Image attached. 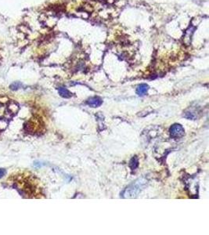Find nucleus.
<instances>
[{"instance_id": "nucleus-5", "label": "nucleus", "mask_w": 209, "mask_h": 235, "mask_svg": "<svg viewBox=\"0 0 209 235\" xmlns=\"http://www.w3.org/2000/svg\"><path fill=\"white\" fill-rule=\"evenodd\" d=\"M58 92H59V93H60V95H61V96H63V97L69 98L72 96L71 92H70L68 89H67L66 88H64V87H61V88H59Z\"/></svg>"}, {"instance_id": "nucleus-8", "label": "nucleus", "mask_w": 209, "mask_h": 235, "mask_svg": "<svg viewBox=\"0 0 209 235\" xmlns=\"http://www.w3.org/2000/svg\"><path fill=\"white\" fill-rule=\"evenodd\" d=\"M6 173V169H4V168H0V178H2L3 177Z\"/></svg>"}, {"instance_id": "nucleus-4", "label": "nucleus", "mask_w": 209, "mask_h": 235, "mask_svg": "<svg viewBox=\"0 0 209 235\" xmlns=\"http://www.w3.org/2000/svg\"><path fill=\"white\" fill-rule=\"evenodd\" d=\"M148 89H149L148 85L141 84L137 87L136 93L138 94L139 96H143V95H145V94L147 93Z\"/></svg>"}, {"instance_id": "nucleus-2", "label": "nucleus", "mask_w": 209, "mask_h": 235, "mask_svg": "<svg viewBox=\"0 0 209 235\" xmlns=\"http://www.w3.org/2000/svg\"><path fill=\"white\" fill-rule=\"evenodd\" d=\"M170 134L173 138H180L185 134V131L182 125L179 124H174L170 128Z\"/></svg>"}, {"instance_id": "nucleus-7", "label": "nucleus", "mask_w": 209, "mask_h": 235, "mask_svg": "<svg viewBox=\"0 0 209 235\" xmlns=\"http://www.w3.org/2000/svg\"><path fill=\"white\" fill-rule=\"evenodd\" d=\"M20 86H21V83H20V82H15L10 86V88H11V89L16 90V89H18Z\"/></svg>"}, {"instance_id": "nucleus-3", "label": "nucleus", "mask_w": 209, "mask_h": 235, "mask_svg": "<svg viewBox=\"0 0 209 235\" xmlns=\"http://www.w3.org/2000/svg\"><path fill=\"white\" fill-rule=\"evenodd\" d=\"M103 101L99 97H92L87 101V104L92 108H98L102 104Z\"/></svg>"}, {"instance_id": "nucleus-6", "label": "nucleus", "mask_w": 209, "mask_h": 235, "mask_svg": "<svg viewBox=\"0 0 209 235\" xmlns=\"http://www.w3.org/2000/svg\"><path fill=\"white\" fill-rule=\"evenodd\" d=\"M138 165H139V161H138L137 157H133V158L131 159V161H130V162H129V166H130V168L133 170H134V169H136L138 167Z\"/></svg>"}, {"instance_id": "nucleus-1", "label": "nucleus", "mask_w": 209, "mask_h": 235, "mask_svg": "<svg viewBox=\"0 0 209 235\" xmlns=\"http://www.w3.org/2000/svg\"><path fill=\"white\" fill-rule=\"evenodd\" d=\"M147 180L144 178H140L136 180L135 182L125 189L124 197L126 198H136L139 194V192L143 190L145 185L147 184Z\"/></svg>"}]
</instances>
